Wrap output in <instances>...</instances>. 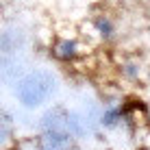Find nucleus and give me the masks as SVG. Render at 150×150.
I'll list each match as a JSON object with an SVG mask.
<instances>
[{
    "label": "nucleus",
    "mask_w": 150,
    "mask_h": 150,
    "mask_svg": "<svg viewBox=\"0 0 150 150\" xmlns=\"http://www.w3.org/2000/svg\"><path fill=\"white\" fill-rule=\"evenodd\" d=\"M57 81L48 70H35L26 74L15 87V96L24 107H39L54 94Z\"/></svg>",
    "instance_id": "f257e3e1"
},
{
    "label": "nucleus",
    "mask_w": 150,
    "mask_h": 150,
    "mask_svg": "<svg viewBox=\"0 0 150 150\" xmlns=\"http://www.w3.org/2000/svg\"><path fill=\"white\" fill-rule=\"evenodd\" d=\"M70 135V131H46L39 139V150H68Z\"/></svg>",
    "instance_id": "f03ea898"
},
{
    "label": "nucleus",
    "mask_w": 150,
    "mask_h": 150,
    "mask_svg": "<svg viewBox=\"0 0 150 150\" xmlns=\"http://www.w3.org/2000/svg\"><path fill=\"white\" fill-rule=\"evenodd\" d=\"M52 54L61 61H70V59L76 57V44L70 41V39H59L52 48Z\"/></svg>",
    "instance_id": "7ed1b4c3"
},
{
    "label": "nucleus",
    "mask_w": 150,
    "mask_h": 150,
    "mask_svg": "<svg viewBox=\"0 0 150 150\" xmlns=\"http://www.w3.org/2000/svg\"><path fill=\"white\" fill-rule=\"evenodd\" d=\"M120 109H109V111H105L102 113V124H105V126H113V124H115L117 120H120Z\"/></svg>",
    "instance_id": "20e7f679"
},
{
    "label": "nucleus",
    "mask_w": 150,
    "mask_h": 150,
    "mask_svg": "<svg viewBox=\"0 0 150 150\" xmlns=\"http://www.w3.org/2000/svg\"><path fill=\"white\" fill-rule=\"evenodd\" d=\"M96 26H98V30H100L105 37H109V35H111V22L107 18H98L96 20Z\"/></svg>",
    "instance_id": "39448f33"
}]
</instances>
